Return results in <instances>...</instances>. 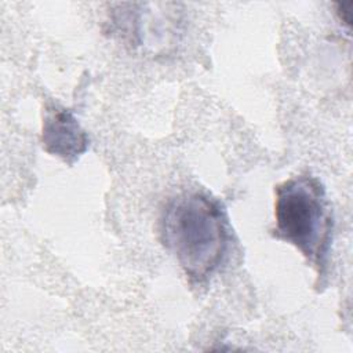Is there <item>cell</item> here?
<instances>
[{
	"label": "cell",
	"mask_w": 353,
	"mask_h": 353,
	"mask_svg": "<svg viewBox=\"0 0 353 353\" xmlns=\"http://www.w3.org/2000/svg\"><path fill=\"white\" fill-rule=\"evenodd\" d=\"M161 236L185 274L203 281L221 265L229 232L221 204L201 192H183L165 205Z\"/></svg>",
	"instance_id": "1"
},
{
	"label": "cell",
	"mask_w": 353,
	"mask_h": 353,
	"mask_svg": "<svg viewBox=\"0 0 353 353\" xmlns=\"http://www.w3.org/2000/svg\"><path fill=\"white\" fill-rule=\"evenodd\" d=\"M276 226L272 234L292 244L325 277L334 215L323 183L310 174L292 176L274 189Z\"/></svg>",
	"instance_id": "2"
},
{
	"label": "cell",
	"mask_w": 353,
	"mask_h": 353,
	"mask_svg": "<svg viewBox=\"0 0 353 353\" xmlns=\"http://www.w3.org/2000/svg\"><path fill=\"white\" fill-rule=\"evenodd\" d=\"M41 142L47 153L73 165L88 149L90 139L74 114L61 106L46 109L41 128Z\"/></svg>",
	"instance_id": "3"
},
{
	"label": "cell",
	"mask_w": 353,
	"mask_h": 353,
	"mask_svg": "<svg viewBox=\"0 0 353 353\" xmlns=\"http://www.w3.org/2000/svg\"><path fill=\"white\" fill-rule=\"evenodd\" d=\"M335 7H336L335 12H336L338 19L341 21V23L345 25L347 29H350L352 19H353V1L336 3Z\"/></svg>",
	"instance_id": "4"
}]
</instances>
